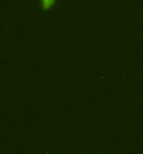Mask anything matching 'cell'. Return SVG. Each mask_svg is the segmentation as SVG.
Returning <instances> with one entry per match:
<instances>
[{
	"label": "cell",
	"instance_id": "1",
	"mask_svg": "<svg viewBox=\"0 0 143 154\" xmlns=\"http://www.w3.org/2000/svg\"><path fill=\"white\" fill-rule=\"evenodd\" d=\"M56 0H41V8L42 11H49L55 6Z\"/></svg>",
	"mask_w": 143,
	"mask_h": 154
}]
</instances>
